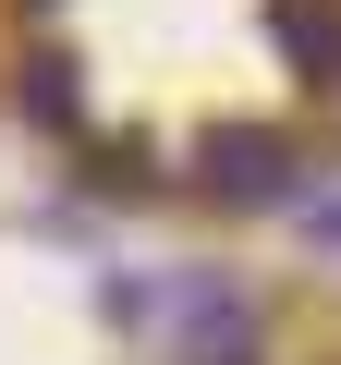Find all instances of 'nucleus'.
Segmentation results:
<instances>
[{"label": "nucleus", "mask_w": 341, "mask_h": 365, "mask_svg": "<svg viewBox=\"0 0 341 365\" xmlns=\"http://www.w3.org/2000/svg\"><path fill=\"white\" fill-rule=\"evenodd\" d=\"M280 49H292L317 86H341V0H280Z\"/></svg>", "instance_id": "2"}, {"label": "nucleus", "mask_w": 341, "mask_h": 365, "mask_svg": "<svg viewBox=\"0 0 341 365\" xmlns=\"http://www.w3.org/2000/svg\"><path fill=\"white\" fill-rule=\"evenodd\" d=\"M25 110L49 122V134H73V61L49 49V61H25Z\"/></svg>", "instance_id": "3"}, {"label": "nucleus", "mask_w": 341, "mask_h": 365, "mask_svg": "<svg viewBox=\"0 0 341 365\" xmlns=\"http://www.w3.org/2000/svg\"><path fill=\"white\" fill-rule=\"evenodd\" d=\"M195 182H208V195H232V207H268L280 182H292V146H280L268 122H232V134L195 146Z\"/></svg>", "instance_id": "1"}]
</instances>
